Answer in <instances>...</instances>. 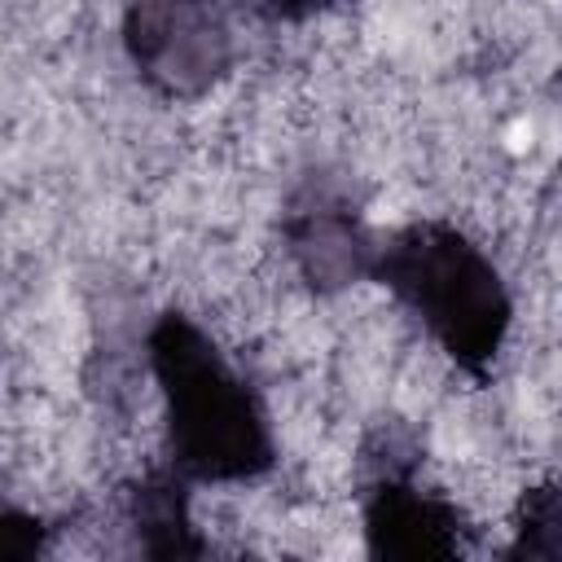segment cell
<instances>
[{
	"instance_id": "7a4b0ae2",
	"label": "cell",
	"mask_w": 562,
	"mask_h": 562,
	"mask_svg": "<svg viewBox=\"0 0 562 562\" xmlns=\"http://www.w3.org/2000/svg\"><path fill=\"white\" fill-rule=\"evenodd\" d=\"M386 285L435 351H448L457 364L496 356L509 307L492 259H483L470 233L443 224L408 228L386 255Z\"/></svg>"
},
{
	"instance_id": "6da1fadb",
	"label": "cell",
	"mask_w": 562,
	"mask_h": 562,
	"mask_svg": "<svg viewBox=\"0 0 562 562\" xmlns=\"http://www.w3.org/2000/svg\"><path fill=\"white\" fill-rule=\"evenodd\" d=\"M158 373V435L171 452L206 479H255L268 465V426L255 408L246 378L233 373L220 351L189 316H171L154 338Z\"/></svg>"
}]
</instances>
